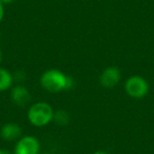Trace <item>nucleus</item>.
<instances>
[{
  "label": "nucleus",
  "instance_id": "obj_1",
  "mask_svg": "<svg viewBox=\"0 0 154 154\" xmlns=\"http://www.w3.org/2000/svg\"><path fill=\"white\" fill-rule=\"evenodd\" d=\"M40 85L50 93H59L63 90L72 88L73 79L55 69L48 70L41 75Z\"/></svg>",
  "mask_w": 154,
  "mask_h": 154
},
{
  "label": "nucleus",
  "instance_id": "obj_2",
  "mask_svg": "<svg viewBox=\"0 0 154 154\" xmlns=\"http://www.w3.org/2000/svg\"><path fill=\"white\" fill-rule=\"evenodd\" d=\"M54 110L45 101H38L33 103L28 111V119L33 126L45 127L53 120Z\"/></svg>",
  "mask_w": 154,
  "mask_h": 154
},
{
  "label": "nucleus",
  "instance_id": "obj_3",
  "mask_svg": "<svg viewBox=\"0 0 154 154\" xmlns=\"http://www.w3.org/2000/svg\"><path fill=\"white\" fill-rule=\"evenodd\" d=\"M125 91L132 98H143L149 92V84L141 76L133 75L127 79L125 84Z\"/></svg>",
  "mask_w": 154,
  "mask_h": 154
},
{
  "label": "nucleus",
  "instance_id": "obj_4",
  "mask_svg": "<svg viewBox=\"0 0 154 154\" xmlns=\"http://www.w3.org/2000/svg\"><path fill=\"white\" fill-rule=\"evenodd\" d=\"M40 145L37 138L31 135L22 136L18 139L15 147V154H39Z\"/></svg>",
  "mask_w": 154,
  "mask_h": 154
},
{
  "label": "nucleus",
  "instance_id": "obj_5",
  "mask_svg": "<svg viewBox=\"0 0 154 154\" xmlns=\"http://www.w3.org/2000/svg\"><path fill=\"white\" fill-rule=\"evenodd\" d=\"M122 78V74L117 66H108L101 72L99 82L103 88L112 89L118 85Z\"/></svg>",
  "mask_w": 154,
  "mask_h": 154
},
{
  "label": "nucleus",
  "instance_id": "obj_6",
  "mask_svg": "<svg viewBox=\"0 0 154 154\" xmlns=\"http://www.w3.org/2000/svg\"><path fill=\"white\" fill-rule=\"evenodd\" d=\"M11 98L13 103L18 107H26L31 101V94L26 87L19 85L12 89Z\"/></svg>",
  "mask_w": 154,
  "mask_h": 154
},
{
  "label": "nucleus",
  "instance_id": "obj_7",
  "mask_svg": "<svg viewBox=\"0 0 154 154\" xmlns=\"http://www.w3.org/2000/svg\"><path fill=\"white\" fill-rule=\"evenodd\" d=\"M22 131L19 125L14 124V122H8L3 125L1 130H0V136L1 138L7 141L17 140L21 137Z\"/></svg>",
  "mask_w": 154,
  "mask_h": 154
},
{
  "label": "nucleus",
  "instance_id": "obj_8",
  "mask_svg": "<svg viewBox=\"0 0 154 154\" xmlns=\"http://www.w3.org/2000/svg\"><path fill=\"white\" fill-rule=\"evenodd\" d=\"M14 77L8 70L0 68V92L9 90L13 84Z\"/></svg>",
  "mask_w": 154,
  "mask_h": 154
},
{
  "label": "nucleus",
  "instance_id": "obj_9",
  "mask_svg": "<svg viewBox=\"0 0 154 154\" xmlns=\"http://www.w3.org/2000/svg\"><path fill=\"white\" fill-rule=\"evenodd\" d=\"M53 120L57 126L59 127H66L70 122V114L66 110H57L54 111Z\"/></svg>",
  "mask_w": 154,
  "mask_h": 154
},
{
  "label": "nucleus",
  "instance_id": "obj_10",
  "mask_svg": "<svg viewBox=\"0 0 154 154\" xmlns=\"http://www.w3.org/2000/svg\"><path fill=\"white\" fill-rule=\"evenodd\" d=\"M3 16H5V8H3V3L0 1V22L2 21Z\"/></svg>",
  "mask_w": 154,
  "mask_h": 154
},
{
  "label": "nucleus",
  "instance_id": "obj_11",
  "mask_svg": "<svg viewBox=\"0 0 154 154\" xmlns=\"http://www.w3.org/2000/svg\"><path fill=\"white\" fill-rule=\"evenodd\" d=\"M1 2L3 3V5H8V3H12V2H14L15 0H0Z\"/></svg>",
  "mask_w": 154,
  "mask_h": 154
},
{
  "label": "nucleus",
  "instance_id": "obj_12",
  "mask_svg": "<svg viewBox=\"0 0 154 154\" xmlns=\"http://www.w3.org/2000/svg\"><path fill=\"white\" fill-rule=\"evenodd\" d=\"M93 154H109L107 151H103V150H98V151L94 152Z\"/></svg>",
  "mask_w": 154,
  "mask_h": 154
},
{
  "label": "nucleus",
  "instance_id": "obj_13",
  "mask_svg": "<svg viewBox=\"0 0 154 154\" xmlns=\"http://www.w3.org/2000/svg\"><path fill=\"white\" fill-rule=\"evenodd\" d=\"M0 154H12L11 152L7 151V150H1L0 149Z\"/></svg>",
  "mask_w": 154,
  "mask_h": 154
},
{
  "label": "nucleus",
  "instance_id": "obj_14",
  "mask_svg": "<svg viewBox=\"0 0 154 154\" xmlns=\"http://www.w3.org/2000/svg\"><path fill=\"white\" fill-rule=\"evenodd\" d=\"M2 58H3V54H2V50L0 49V63L2 62Z\"/></svg>",
  "mask_w": 154,
  "mask_h": 154
},
{
  "label": "nucleus",
  "instance_id": "obj_15",
  "mask_svg": "<svg viewBox=\"0 0 154 154\" xmlns=\"http://www.w3.org/2000/svg\"><path fill=\"white\" fill-rule=\"evenodd\" d=\"M45 154H50V153H45Z\"/></svg>",
  "mask_w": 154,
  "mask_h": 154
},
{
  "label": "nucleus",
  "instance_id": "obj_16",
  "mask_svg": "<svg viewBox=\"0 0 154 154\" xmlns=\"http://www.w3.org/2000/svg\"><path fill=\"white\" fill-rule=\"evenodd\" d=\"M0 35H1V34H0Z\"/></svg>",
  "mask_w": 154,
  "mask_h": 154
}]
</instances>
